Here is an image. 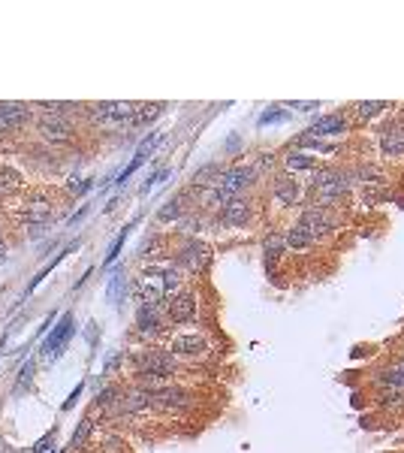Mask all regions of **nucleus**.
I'll list each match as a JSON object with an SVG mask.
<instances>
[{"label":"nucleus","instance_id":"obj_46","mask_svg":"<svg viewBox=\"0 0 404 453\" xmlns=\"http://www.w3.org/2000/svg\"><path fill=\"white\" fill-rule=\"evenodd\" d=\"M88 212H90V205H81V209L76 212V215H73V218H70V227H76V224H79V221H81V218H85V215H88Z\"/></svg>","mask_w":404,"mask_h":453},{"label":"nucleus","instance_id":"obj_34","mask_svg":"<svg viewBox=\"0 0 404 453\" xmlns=\"http://www.w3.org/2000/svg\"><path fill=\"white\" fill-rule=\"evenodd\" d=\"M160 254H166V242H163V236H148L142 245H139V257H160Z\"/></svg>","mask_w":404,"mask_h":453},{"label":"nucleus","instance_id":"obj_1","mask_svg":"<svg viewBox=\"0 0 404 453\" xmlns=\"http://www.w3.org/2000/svg\"><path fill=\"white\" fill-rule=\"evenodd\" d=\"M353 191H356V185H353L350 167L329 163L323 169H314V178H311V185L305 187V203L335 209V205H341Z\"/></svg>","mask_w":404,"mask_h":453},{"label":"nucleus","instance_id":"obj_36","mask_svg":"<svg viewBox=\"0 0 404 453\" xmlns=\"http://www.w3.org/2000/svg\"><path fill=\"white\" fill-rule=\"evenodd\" d=\"M100 453H127V441L118 432H103L100 435Z\"/></svg>","mask_w":404,"mask_h":453},{"label":"nucleus","instance_id":"obj_13","mask_svg":"<svg viewBox=\"0 0 404 453\" xmlns=\"http://www.w3.org/2000/svg\"><path fill=\"white\" fill-rule=\"evenodd\" d=\"M166 329H169V320L163 306H136V333L145 342H157Z\"/></svg>","mask_w":404,"mask_h":453},{"label":"nucleus","instance_id":"obj_33","mask_svg":"<svg viewBox=\"0 0 404 453\" xmlns=\"http://www.w3.org/2000/svg\"><path fill=\"white\" fill-rule=\"evenodd\" d=\"M136 221H139V218H133V221H130V224H127V227H121V233H118V236H115V242L109 245V251H106V260H103V266H112V263H115V260H118V254H121V248H124V242H127V236H130V230H133V227H136Z\"/></svg>","mask_w":404,"mask_h":453},{"label":"nucleus","instance_id":"obj_19","mask_svg":"<svg viewBox=\"0 0 404 453\" xmlns=\"http://www.w3.org/2000/svg\"><path fill=\"white\" fill-rule=\"evenodd\" d=\"M0 115L6 118L12 133H19L34 121V106L30 103H10V100H0Z\"/></svg>","mask_w":404,"mask_h":453},{"label":"nucleus","instance_id":"obj_18","mask_svg":"<svg viewBox=\"0 0 404 453\" xmlns=\"http://www.w3.org/2000/svg\"><path fill=\"white\" fill-rule=\"evenodd\" d=\"M121 411H124V417H139V414H148V411H154L151 408V393L142 390V387H136V384L124 387Z\"/></svg>","mask_w":404,"mask_h":453},{"label":"nucleus","instance_id":"obj_3","mask_svg":"<svg viewBox=\"0 0 404 453\" xmlns=\"http://www.w3.org/2000/svg\"><path fill=\"white\" fill-rule=\"evenodd\" d=\"M133 109H136V103H127V100H100V103H90L88 109H81V112L88 115L90 124L112 130V127H130Z\"/></svg>","mask_w":404,"mask_h":453},{"label":"nucleus","instance_id":"obj_32","mask_svg":"<svg viewBox=\"0 0 404 453\" xmlns=\"http://www.w3.org/2000/svg\"><path fill=\"white\" fill-rule=\"evenodd\" d=\"M251 167H253V172H257L260 178H262V176L271 178V176H275V169L281 167V154H278V151H260L257 158H253Z\"/></svg>","mask_w":404,"mask_h":453},{"label":"nucleus","instance_id":"obj_22","mask_svg":"<svg viewBox=\"0 0 404 453\" xmlns=\"http://www.w3.org/2000/svg\"><path fill=\"white\" fill-rule=\"evenodd\" d=\"M389 109H392V103H386V100H359L350 106V118L356 121V124H368V121L381 118V115H386Z\"/></svg>","mask_w":404,"mask_h":453},{"label":"nucleus","instance_id":"obj_28","mask_svg":"<svg viewBox=\"0 0 404 453\" xmlns=\"http://www.w3.org/2000/svg\"><path fill=\"white\" fill-rule=\"evenodd\" d=\"M175 227H178V233L184 236V239H196L205 227H209V215H202L200 209H193V212H187V215L181 218Z\"/></svg>","mask_w":404,"mask_h":453},{"label":"nucleus","instance_id":"obj_8","mask_svg":"<svg viewBox=\"0 0 404 453\" xmlns=\"http://www.w3.org/2000/svg\"><path fill=\"white\" fill-rule=\"evenodd\" d=\"M73 335H76V317H73V311H64V315L57 317V324L48 329L43 344H39V357H43V362H55L61 357Z\"/></svg>","mask_w":404,"mask_h":453},{"label":"nucleus","instance_id":"obj_14","mask_svg":"<svg viewBox=\"0 0 404 453\" xmlns=\"http://www.w3.org/2000/svg\"><path fill=\"white\" fill-rule=\"evenodd\" d=\"M302 133L311 139H323V142L326 139H341L350 133V118H347V112H326V115H320L311 127H305Z\"/></svg>","mask_w":404,"mask_h":453},{"label":"nucleus","instance_id":"obj_38","mask_svg":"<svg viewBox=\"0 0 404 453\" xmlns=\"http://www.w3.org/2000/svg\"><path fill=\"white\" fill-rule=\"evenodd\" d=\"M377 405L386 408V411H398V408H404V390H383L381 399H377Z\"/></svg>","mask_w":404,"mask_h":453},{"label":"nucleus","instance_id":"obj_30","mask_svg":"<svg viewBox=\"0 0 404 453\" xmlns=\"http://www.w3.org/2000/svg\"><path fill=\"white\" fill-rule=\"evenodd\" d=\"M21 187H24L21 172L6 167V163H0V196H12V194H19Z\"/></svg>","mask_w":404,"mask_h":453},{"label":"nucleus","instance_id":"obj_42","mask_svg":"<svg viewBox=\"0 0 404 453\" xmlns=\"http://www.w3.org/2000/svg\"><path fill=\"white\" fill-rule=\"evenodd\" d=\"M90 187H94V181L90 178H81V181H76V185L70 181V194H88Z\"/></svg>","mask_w":404,"mask_h":453},{"label":"nucleus","instance_id":"obj_29","mask_svg":"<svg viewBox=\"0 0 404 453\" xmlns=\"http://www.w3.org/2000/svg\"><path fill=\"white\" fill-rule=\"evenodd\" d=\"M163 109H166L163 103H136L130 127H148V124H154V121H157L160 115H163Z\"/></svg>","mask_w":404,"mask_h":453},{"label":"nucleus","instance_id":"obj_31","mask_svg":"<svg viewBox=\"0 0 404 453\" xmlns=\"http://www.w3.org/2000/svg\"><path fill=\"white\" fill-rule=\"evenodd\" d=\"M90 435H94V414H85V417L79 420V426H76V432H73V438H70V450H73V453L85 450V444L90 441Z\"/></svg>","mask_w":404,"mask_h":453},{"label":"nucleus","instance_id":"obj_17","mask_svg":"<svg viewBox=\"0 0 404 453\" xmlns=\"http://www.w3.org/2000/svg\"><path fill=\"white\" fill-rule=\"evenodd\" d=\"M377 148H381L383 160H401L404 158V124L401 121H389L377 133Z\"/></svg>","mask_w":404,"mask_h":453},{"label":"nucleus","instance_id":"obj_27","mask_svg":"<svg viewBox=\"0 0 404 453\" xmlns=\"http://www.w3.org/2000/svg\"><path fill=\"white\" fill-rule=\"evenodd\" d=\"M284 245H287V251H311V248H314L308 230H305L299 221H293V224L284 230Z\"/></svg>","mask_w":404,"mask_h":453},{"label":"nucleus","instance_id":"obj_7","mask_svg":"<svg viewBox=\"0 0 404 453\" xmlns=\"http://www.w3.org/2000/svg\"><path fill=\"white\" fill-rule=\"evenodd\" d=\"M163 311H166V320L175 326H184V324H193L200 317V296H196L193 287H181L178 293L166 296L163 302Z\"/></svg>","mask_w":404,"mask_h":453},{"label":"nucleus","instance_id":"obj_4","mask_svg":"<svg viewBox=\"0 0 404 453\" xmlns=\"http://www.w3.org/2000/svg\"><path fill=\"white\" fill-rule=\"evenodd\" d=\"M211 245H205L202 239H181L172 251V263L184 272V275H202L211 263Z\"/></svg>","mask_w":404,"mask_h":453},{"label":"nucleus","instance_id":"obj_35","mask_svg":"<svg viewBox=\"0 0 404 453\" xmlns=\"http://www.w3.org/2000/svg\"><path fill=\"white\" fill-rule=\"evenodd\" d=\"M359 196H362V205H381L389 200L383 185H371V187H359Z\"/></svg>","mask_w":404,"mask_h":453},{"label":"nucleus","instance_id":"obj_41","mask_svg":"<svg viewBox=\"0 0 404 453\" xmlns=\"http://www.w3.org/2000/svg\"><path fill=\"white\" fill-rule=\"evenodd\" d=\"M34 372H37V362L34 360H24V366H21V372H19V390H28L30 381H34Z\"/></svg>","mask_w":404,"mask_h":453},{"label":"nucleus","instance_id":"obj_44","mask_svg":"<svg viewBox=\"0 0 404 453\" xmlns=\"http://www.w3.org/2000/svg\"><path fill=\"white\" fill-rule=\"evenodd\" d=\"M238 148H242V136H229V139H227V145H224L227 158H229V154H235Z\"/></svg>","mask_w":404,"mask_h":453},{"label":"nucleus","instance_id":"obj_43","mask_svg":"<svg viewBox=\"0 0 404 453\" xmlns=\"http://www.w3.org/2000/svg\"><path fill=\"white\" fill-rule=\"evenodd\" d=\"M284 106H290V109H296V112H314V109H320L317 100H311V103H284Z\"/></svg>","mask_w":404,"mask_h":453},{"label":"nucleus","instance_id":"obj_45","mask_svg":"<svg viewBox=\"0 0 404 453\" xmlns=\"http://www.w3.org/2000/svg\"><path fill=\"white\" fill-rule=\"evenodd\" d=\"M81 390H85V384H79V387H76V390H73V393H70V399H67V402H64V411H70L73 405H76V402H79V396H81Z\"/></svg>","mask_w":404,"mask_h":453},{"label":"nucleus","instance_id":"obj_21","mask_svg":"<svg viewBox=\"0 0 404 453\" xmlns=\"http://www.w3.org/2000/svg\"><path fill=\"white\" fill-rule=\"evenodd\" d=\"M314 169H317L314 154L299 151V148H287V151H281V172L299 176V172H314Z\"/></svg>","mask_w":404,"mask_h":453},{"label":"nucleus","instance_id":"obj_47","mask_svg":"<svg viewBox=\"0 0 404 453\" xmlns=\"http://www.w3.org/2000/svg\"><path fill=\"white\" fill-rule=\"evenodd\" d=\"M6 257V242H3V236H0V260Z\"/></svg>","mask_w":404,"mask_h":453},{"label":"nucleus","instance_id":"obj_12","mask_svg":"<svg viewBox=\"0 0 404 453\" xmlns=\"http://www.w3.org/2000/svg\"><path fill=\"white\" fill-rule=\"evenodd\" d=\"M37 136L48 145H70L73 139H76V124H73L67 115H39Z\"/></svg>","mask_w":404,"mask_h":453},{"label":"nucleus","instance_id":"obj_48","mask_svg":"<svg viewBox=\"0 0 404 453\" xmlns=\"http://www.w3.org/2000/svg\"><path fill=\"white\" fill-rule=\"evenodd\" d=\"M0 351H3V342H0Z\"/></svg>","mask_w":404,"mask_h":453},{"label":"nucleus","instance_id":"obj_25","mask_svg":"<svg viewBox=\"0 0 404 453\" xmlns=\"http://www.w3.org/2000/svg\"><path fill=\"white\" fill-rule=\"evenodd\" d=\"M350 176H353V185L356 187H371V185H383V172L374 167L371 160H359L350 167Z\"/></svg>","mask_w":404,"mask_h":453},{"label":"nucleus","instance_id":"obj_11","mask_svg":"<svg viewBox=\"0 0 404 453\" xmlns=\"http://www.w3.org/2000/svg\"><path fill=\"white\" fill-rule=\"evenodd\" d=\"M257 181H260V176L253 172L251 163H233V167L224 169V176H220V181L214 187L224 191L229 200H233V196H247V191H251Z\"/></svg>","mask_w":404,"mask_h":453},{"label":"nucleus","instance_id":"obj_9","mask_svg":"<svg viewBox=\"0 0 404 453\" xmlns=\"http://www.w3.org/2000/svg\"><path fill=\"white\" fill-rule=\"evenodd\" d=\"M253 218H257V209H253V200L251 196H233L224 209H220V215L209 218L214 227H229V230H247L253 224Z\"/></svg>","mask_w":404,"mask_h":453},{"label":"nucleus","instance_id":"obj_23","mask_svg":"<svg viewBox=\"0 0 404 453\" xmlns=\"http://www.w3.org/2000/svg\"><path fill=\"white\" fill-rule=\"evenodd\" d=\"M224 169H227V163H220V160L205 163V167H200L193 172V178H191V185H187V187H193V191H209V187H214L220 181Z\"/></svg>","mask_w":404,"mask_h":453},{"label":"nucleus","instance_id":"obj_26","mask_svg":"<svg viewBox=\"0 0 404 453\" xmlns=\"http://www.w3.org/2000/svg\"><path fill=\"white\" fill-rule=\"evenodd\" d=\"M124 296H127V269L124 266H115L109 281H106V299L112 302V306H121Z\"/></svg>","mask_w":404,"mask_h":453},{"label":"nucleus","instance_id":"obj_39","mask_svg":"<svg viewBox=\"0 0 404 453\" xmlns=\"http://www.w3.org/2000/svg\"><path fill=\"white\" fill-rule=\"evenodd\" d=\"M124 362H127V353H124V351H115L112 357L106 360V366H103V381H109V378L118 375V369L124 366Z\"/></svg>","mask_w":404,"mask_h":453},{"label":"nucleus","instance_id":"obj_5","mask_svg":"<svg viewBox=\"0 0 404 453\" xmlns=\"http://www.w3.org/2000/svg\"><path fill=\"white\" fill-rule=\"evenodd\" d=\"M166 351L175 357L178 362H202L211 357V342L209 335L200 333V329H191V333H175L166 344Z\"/></svg>","mask_w":404,"mask_h":453},{"label":"nucleus","instance_id":"obj_10","mask_svg":"<svg viewBox=\"0 0 404 453\" xmlns=\"http://www.w3.org/2000/svg\"><path fill=\"white\" fill-rule=\"evenodd\" d=\"M269 194L281 209H299L305 203V185L299 176H290V172H275L269 178Z\"/></svg>","mask_w":404,"mask_h":453},{"label":"nucleus","instance_id":"obj_20","mask_svg":"<svg viewBox=\"0 0 404 453\" xmlns=\"http://www.w3.org/2000/svg\"><path fill=\"white\" fill-rule=\"evenodd\" d=\"M284 251H287V245H284V230H269V233L262 236V263H266V272H269V275L275 272L278 263H281Z\"/></svg>","mask_w":404,"mask_h":453},{"label":"nucleus","instance_id":"obj_15","mask_svg":"<svg viewBox=\"0 0 404 453\" xmlns=\"http://www.w3.org/2000/svg\"><path fill=\"white\" fill-rule=\"evenodd\" d=\"M21 221L24 224H30V227H43L52 221V212H55V203H52V196H48V191H34V194H28L21 200Z\"/></svg>","mask_w":404,"mask_h":453},{"label":"nucleus","instance_id":"obj_6","mask_svg":"<svg viewBox=\"0 0 404 453\" xmlns=\"http://www.w3.org/2000/svg\"><path fill=\"white\" fill-rule=\"evenodd\" d=\"M196 405V393L191 387L172 381L166 387H160L157 393H151V408L154 411H163V414H184Z\"/></svg>","mask_w":404,"mask_h":453},{"label":"nucleus","instance_id":"obj_2","mask_svg":"<svg viewBox=\"0 0 404 453\" xmlns=\"http://www.w3.org/2000/svg\"><path fill=\"white\" fill-rule=\"evenodd\" d=\"M299 224L308 230L311 242L314 245H323L329 242L338 230H341V215L329 205H314V203H302V212H299Z\"/></svg>","mask_w":404,"mask_h":453},{"label":"nucleus","instance_id":"obj_16","mask_svg":"<svg viewBox=\"0 0 404 453\" xmlns=\"http://www.w3.org/2000/svg\"><path fill=\"white\" fill-rule=\"evenodd\" d=\"M196 209V194L191 191V187H184V191H178V194H172L166 203L157 209V221L160 224H178L181 218L187 215V212H193Z\"/></svg>","mask_w":404,"mask_h":453},{"label":"nucleus","instance_id":"obj_24","mask_svg":"<svg viewBox=\"0 0 404 453\" xmlns=\"http://www.w3.org/2000/svg\"><path fill=\"white\" fill-rule=\"evenodd\" d=\"M371 384H374L377 390H404V369L398 362H389V366L377 369Z\"/></svg>","mask_w":404,"mask_h":453},{"label":"nucleus","instance_id":"obj_40","mask_svg":"<svg viewBox=\"0 0 404 453\" xmlns=\"http://www.w3.org/2000/svg\"><path fill=\"white\" fill-rule=\"evenodd\" d=\"M169 176H172V169H169V167H163V169H157V172H151V176H148V181H145V185L139 187V194H142V196H148V194L154 191V187L160 185V181H166Z\"/></svg>","mask_w":404,"mask_h":453},{"label":"nucleus","instance_id":"obj_37","mask_svg":"<svg viewBox=\"0 0 404 453\" xmlns=\"http://www.w3.org/2000/svg\"><path fill=\"white\" fill-rule=\"evenodd\" d=\"M290 118V112L284 109V106H269L266 112L260 115V127H271V124H284V121Z\"/></svg>","mask_w":404,"mask_h":453}]
</instances>
